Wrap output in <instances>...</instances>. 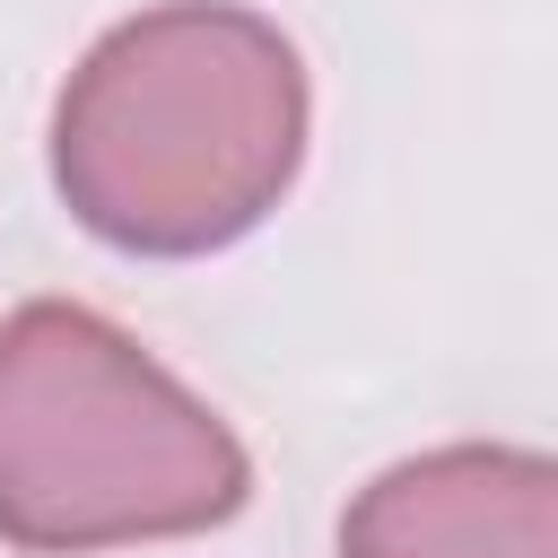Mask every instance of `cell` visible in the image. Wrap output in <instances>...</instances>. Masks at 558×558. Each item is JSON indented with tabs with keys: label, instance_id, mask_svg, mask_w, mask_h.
I'll list each match as a JSON object with an SVG mask.
<instances>
[{
	"label": "cell",
	"instance_id": "obj_1",
	"mask_svg": "<svg viewBox=\"0 0 558 558\" xmlns=\"http://www.w3.org/2000/svg\"><path fill=\"white\" fill-rule=\"evenodd\" d=\"M305 166V61L244 0H157L87 44L52 105L61 209L140 262L253 235Z\"/></svg>",
	"mask_w": 558,
	"mask_h": 558
},
{
	"label": "cell",
	"instance_id": "obj_2",
	"mask_svg": "<svg viewBox=\"0 0 558 558\" xmlns=\"http://www.w3.org/2000/svg\"><path fill=\"white\" fill-rule=\"evenodd\" d=\"M253 453L122 323L35 296L0 323V541L87 558L244 514Z\"/></svg>",
	"mask_w": 558,
	"mask_h": 558
},
{
	"label": "cell",
	"instance_id": "obj_3",
	"mask_svg": "<svg viewBox=\"0 0 558 558\" xmlns=\"http://www.w3.org/2000/svg\"><path fill=\"white\" fill-rule=\"evenodd\" d=\"M340 558H558V462L532 445H436L375 471Z\"/></svg>",
	"mask_w": 558,
	"mask_h": 558
}]
</instances>
